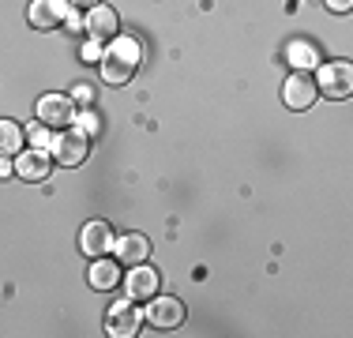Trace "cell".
I'll return each instance as SVG.
<instances>
[{
    "mask_svg": "<svg viewBox=\"0 0 353 338\" xmlns=\"http://www.w3.org/2000/svg\"><path fill=\"white\" fill-rule=\"evenodd\" d=\"M49 155H53V162H61L64 169H75V166L87 162L90 139L75 128V124H68V128H57L53 139H49Z\"/></svg>",
    "mask_w": 353,
    "mask_h": 338,
    "instance_id": "1",
    "label": "cell"
},
{
    "mask_svg": "<svg viewBox=\"0 0 353 338\" xmlns=\"http://www.w3.org/2000/svg\"><path fill=\"white\" fill-rule=\"evenodd\" d=\"M316 90L334 101L353 95V64L350 61H327L316 68Z\"/></svg>",
    "mask_w": 353,
    "mask_h": 338,
    "instance_id": "2",
    "label": "cell"
},
{
    "mask_svg": "<svg viewBox=\"0 0 353 338\" xmlns=\"http://www.w3.org/2000/svg\"><path fill=\"white\" fill-rule=\"evenodd\" d=\"M83 34L87 38H94V41H109V38H117L121 34V19H117V12L109 4H90V8H83Z\"/></svg>",
    "mask_w": 353,
    "mask_h": 338,
    "instance_id": "3",
    "label": "cell"
},
{
    "mask_svg": "<svg viewBox=\"0 0 353 338\" xmlns=\"http://www.w3.org/2000/svg\"><path fill=\"white\" fill-rule=\"evenodd\" d=\"M143 319H147L154 331H176V327L184 324V304L181 297H150L147 301V312H143Z\"/></svg>",
    "mask_w": 353,
    "mask_h": 338,
    "instance_id": "4",
    "label": "cell"
},
{
    "mask_svg": "<svg viewBox=\"0 0 353 338\" xmlns=\"http://www.w3.org/2000/svg\"><path fill=\"white\" fill-rule=\"evenodd\" d=\"M34 113L41 124H49L57 132V128H68L75 121V101H72V95H41Z\"/></svg>",
    "mask_w": 353,
    "mask_h": 338,
    "instance_id": "5",
    "label": "cell"
},
{
    "mask_svg": "<svg viewBox=\"0 0 353 338\" xmlns=\"http://www.w3.org/2000/svg\"><path fill=\"white\" fill-rule=\"evenodd\" d=\"M15 173H19L23 181H30V184L49 181V173H53V155H49V147L19 150V155H15Z\"/></svg>",
    "mask_w": 353,
    "mask_h": 338,
    "instance_id": "6",
    "label": "cell"
},
{
    "mask_svg": "<svg viewBox=\"0 0 353 338\" xmlns=\"http://www.w3.org/2000/svg\"><path fill=\"white\" fill-rule=\"evenodd\" d=\"M139 324H143V312L128 301H117L113 308H109V316H105V331L113 335V338H132V335H139Z\"/></svg>",
    "mask_w": 353,
    "mask_h": 338,
    "instance_id": "7",
    "label": "cell"
},
{
    "mask_svg": "<svg viewBox=\"0 0 353 338\" xmlns=\"http://www.w3.org/2000/svg\"><path fill=\"white\" fill-rule=\"evenodd\" d=\"M68 12H72L68 0H30L27 19H30V27H38V30H53L68 19Z\"/></svg>",
    "mask_w": 353,
    "mask_h": 338,
    "instance_id": "8",
    "label": "cell"
},
{
    "mask_svg": "<svg viewBox=\"0 0 353 338\" xmlns=\"http://www.w3.org/2000/svg\"><path fill=\"white\" fill-rule=\"evenodd\" d=\"M158 286H162V278H158V270L147 267V264H136V270L124 275V293H128L132 301H150L158 293Z\"/></svg>",
    "mask_w": 353,
    "mask_h": 338,
    "instance_id": "9",
    "label": "cell"
},
{
    "mask_svg": "<svg viewBox=\"0 0 353 338\" xmlns=\"http://www.w3.org/2000/svg\"><path fill=\"white\" fill-rule=\"evenodd\" d=\"M316 95H319V90H316V83L308 79V72H293L290 79H285V87H282V101L290 109H297V113L312 106Z\"/></svg>",
    "mask_w": 353,
    "mask_h": 338,
    "instance_id": "10",
    "label": "cell"
},
{
    "mask_svg": "<svg viewBox=\"0 0 353 338\" xmlns=\"http://www.w3.org/2000/svg\"><path fill=\"white\" fill-rule=\"evenodd\" d=\"M79 248H83V256H90V259L113 252V230H109L105 222H87L79 233Z\"/></svg>",
    "mask_w": 353,
    "mask_h": 338,
    "instance_id": "11",
    "label": "cell"
},
{
    "mask_svg": "<svg viewBox=\"0 0 353 338\" xmlns=\"http://www.w3.org/2000/svg\"><path fill=\"white\" fill-rule=\"evenodd\" d=\"M113 252L121 264L136 267V264H147L150 256V241L143 233H124V237H113Z\"/></svg>",
    "mask_w": 353,
    "mask_h": 338,
    "instance_id": "12",
    "label": "cell"
},
{
    "mask_svg": "<svg viewBox=\"0 0 353 338\" xmlns=\"http://www.w3.org/2000/svg\"><path fill=\"white\" fill-rule=\"evenodd\" d=\"M285 64L293 68V72H316L319 64V49L312 46V41H305V38H293L290 46H285Z\"/></svg>",
    "mask_w": 353,
    "mask_h": 338,
    "instance_id": "13",
    "label": "cell"
},
{
    "mask_svg": "<svg viewBox=\"0 0 353 338\" xmlns=\"http://www.w3.org/2000/svg\"><path fill=\"white\" fill-rule=\"evenodd\" d=\"M90 290H98V293H109V290H117L121 286V259H102L98 256L94 264H90Z\"/></svg>",
    "mask_w": 353,
    "mask_h": 338,
    "instance_id": "14",
    "label": "cell"
},
{
    "mask_svg": "<svg viewBox=\"0 0 353 338\" xmlns=\"http://www.w3.org/2000/svg\"><path fill=\"white\" fill-rule=\"evenodd\" d=\"M105 53L121 57V61L132 64V68H139V61H143V46H139V38H132V34H117V38H109Z\"/></svg>",
    "mask_w": 353,
    "mask_h": 338,
    "instance_id": "15",
    "label": "cell"
},
{
    "mask_svg": "<svg viewBox=\"0 0 353 338\" xmlns=\"http://www.w3.org/2000/svg\"><path fill=\"white\" fill-rule=\"evenodd\" d=\"M23 143H27V132H23L19 124H15V121H0V158L19 155Z\"/></svg>",
    "mask_w": 353,
    "mask_h": 338,
    "instance_id": "16",
    "label": "cell"
},
{
    "mask_svg": "<svg viewBox=\"0 0 353 338\" xmlns=\"http://www.w3.org/2000/svg\"><path fill=\"white\" fill-rule=\"evenodd\" d=\"M98 64H102V79L105 83H128L132 75H136V68L124 64L121 57H113V53H102V61H98Z\"/></svg>",
    "mask_w": 353,
    "mask_h": 338,
    "instance_id": "17",
    "label": "cell"
},
{
    "mask_svg": "<svg viewBox=\"0 0 353 338\" xmlns=\"http://www.w3.org/2000/svg\"><path fill=\"white\" fill-rule=\"evenodd\" d=\"M72 124H75V128H79L83 135H87V139H94V135L102 132V121H98V113H94L90 106L83 109V113H75V121H72Z\"/></svg>",
    "mask_w": 353,
    "mask_h": 338,
    "instance_id": "18",
    "label": "cell"
},
{
    "mask_svg": "<svg viewBox=\"0 0 353 338\" xmlns=\"http://www.w3.org/2000/svg\"><path fill=\"white\" fill-rule=\"evenodd\" d=\"M30 147H49V139H53V128H49V124H30Z\"/></svg>",
    "mask_w": 353,
    "mask_h": 338,
    "instance_id": "19",
    "label": "cell"
},
{
    "mask_svg": "<svg viewBox=\"0 0 353 338\" xmlns=\"http://www.w3.org/2000/svg\"><path fill=\"white\" fill-rule=\"evenodd\" d=\"M94 98H98V90L90 87V83H79V87H72V101H75V106H94Z\"/></svg>",
    "mask_w": 353,
    "mask_h": 338,
    "instance_id": "20",
    "label": "cell"
},
{
    "mask_svg": "<svg viewBox=\"0 0 353 338\" xmlns=\"http://www.w3.org/2000/svg\"><path fill=\"white\" fill-rule=\"evenodd\" d=\"M102 53H105V49H102V41H94V38H87V46H83V61H102Z\"/></svg>",
    "mask_w": 353,
    "mask_h": 338,
    "instance_id": "21",
    "label": "cell"
},
{
    "mask_svg": "<svg viewBox=\"0 0 353 338\" xmlns=\"http://www.w3.org/2000/svg\"><path fill=\"white\" fill-rule=\"evenodd\" d=\"M327 8H331V12H350V8H353V0H327Z\"/></svg>",
    "mask_w": 353,
    "mask_h": 338,
    "instance_id": "22",
    "label": "cell"
},
{
    "mask_svg": "<svg viewBox=\"0 0 353 338\" xmlns=\"http://www.w3.org/2000/svg\"><path fill=\"white\" fill-rule=\"evenodd\" d=\"M64 23H68V27H75V30H83V15L75 12V8H72V12H68V19H64Z\"/></svg>",
    "mask_w": 353,
    "mask_h": 338,
    "instance_id": "23",
    "label": "cell"
},
{
    "mask_svg": "<svg viewBox=\"0 0 353 338\" xmlns=\"http://www.w3.org/2000/svg\"><path fill=\"white\" fill-rule=\"evenodd\" d=\"M12 169H15V166L8 162V158H0V177H8V173H12Z\"/></svg>",
    "mask_w": 353,
    "mask_h": 338,
    "instance_id": "24",
    "label": "cell"
},
{
    "mask_svg": "<svg viewBox=\"0 0 353 338\" xmlns=\"http://www.w3.org/2000/svg\"><path fill=\"white\" fill-rule=\"evenodd\" d=\"M72 8H90V4H98V0H68Z\"/></svg>",
    "mask_w": 353,
    "mask_h": 338,
    "instance_id": "25",
    "label": "cell"
}]
</instances>
